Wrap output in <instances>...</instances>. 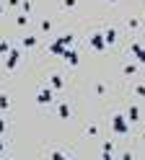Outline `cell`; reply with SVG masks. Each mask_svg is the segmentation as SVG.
I'll use <instances>...</instances> for the list:
<instances>
[{
	"label": "cell",
	"instance_id": "e0dca14e",
	"mask_svg": "<svg viewBox=\"0 0 145 160\" xmlns=\"http://www.w3.org/2000/svg\"><path fill=\"white\" fill-rule=\"evenodd\" d=\"M135 70H137V65H124V75H135Z\"/></svg>",
	"mask_w": 145,
	"mask_h": 160
},
{
	"label": "cell",
	"instance_id": "ba28073f",
	"mask_svg": "<svg viewBox=\"0 0 145 160\" xmlns=\"http://www.w3.org/2000/svg\"><path fill=\"white\" fill-rule=\"evenodd\" d=\"M127 122H140V108L137 106H130L127 108Z\"/></svg>",
	"mask_w": 145,
	"mask_h": 160
},
{
	"label": "cell",
	"instance_id": "52a82bcc",
	"mask_svg": "<svg viewBox=\"0 0 145 160\" xmlns=\"http://www.w3.org/2000/svg\"><path fill=\"white\" fill-rule=\"evenodd\" d=\"M132 54L137 57V62H142V65H145V47H140V44H132Z\"/></svg>",
	"mask_w": 145,
	"mask_h": 160
},
{
	"label": "cell",
	"instance_id": "cb8c5ba5",
	"mask_svg": "<svg viewBox=\"0 0 145 160\" xmlns=\"http://www.w3.org/2000/svg\"><path fill=\"white\" fill-rule=\"evenodd\" d=\"M75 3H78V0H62V5H65V8H75Z\"/></svg>",
	"mask_w": 145,
	"mask_h": 160
},
{
	"label": "cell",
	"instance_id": "44dd1931",
	"mask_svg": "<svg viewBox=\"0 0 145 160\" xmlns=\"http://www.w3.org/2000/svg\"><path fill=\"white\" fill-rule=\"evenodd\" d=\"M135 93H137L140 98H145V85H135Z\"/></svg>",
	"mask_w": 145,
	"mask_h": 160
},
{
	"label": "cell",
	"instance_id": "83f0119b",
	"mask_svg": "<svg viewBox=\"0 0 145 160\" xmlns=\"http://www.w3.org/2000/svg\"><path fill=\"white\" fill-rule=\"evenodd\" d=\"M0 16H3V5H0Z\"/></svg>",
	"mask_w": 145,
	"mask_h": 160
},
{
	"label": "cell",
	"instance_id": "8fae6325",
	"mask_svg": "<svg viewBox=\"0 0 145 160\" xmlns=\"http://www.w3.org/2000/svg\"><path fill=\"white\" fill-rule=\"evenodd\" d=\"M10 108V101H8V96L5 93H0V111H8Z\"/></svg>",
	"mask_w": 145,
	"mask_h": 160
},
{
	"label": "cell",
	"instance_id": "603a6c76",
	"mask_svg": "<svg viewBox=\"0 0 145 160\" xmlns=\"http://www.w3.org/2000/svg\"><path fill=\"white\" fill-rule=\"evenodd\" d=\"M52 160H67V158L62 155V152H57V150H55V152H52Z\"/></svg>",
	"mask_w": 145,
	"mask_h": 160
},
{
	"label": "cell",
	"instance_id": "5b68a950",
	"mask_svg": "<svg viewBox=\"0 0 145 160\" xmlns=\"http://www.w3.org/2000/svg\"><path fill=\"white\" fill-rule=\"evenodd\" d=\"M62 59H65L67 65H72V67H75V65L80 62V57H78V52H75V49H65V54H62Z\"/></svg>",
	"mask_w": 145,
	"mask_h": 160
},
{
	"label": "cell",
	"instance_id": "d6986e66",
	"mask_svg": "<svg viewBox=\"0 0 145 160\" xmlns=\"http://www.w3.org/2000/svg\"><path fill=\"white\" fill-rule=\"evenodd\" d=\"M86 132H88V134H91V137H96V134H99V127H96V124H91V127H88V129H86Z\"/></svg>",
	"mask_w": 145,
	"mask_h": 160
},
{
	"label": "cell",
	"instance_id": "7c38bea8",
	"mask_svg": "<svg viewBox=\"0 0 145 160\" xmlns=\"http://www.w3.org/2000/svg\"><path fill=\"white\" fill-rule=\"evenodd\" d=\"M62 88V78L60 75H52V91H60Z\"/></svg>",
	"mask_w": 145,
	"mask_h": 160
},
{
	"label": "cell",
	"instance_id": "ac0fdd59",
	"mask_svg": "<svg viewBox=\"0 0 145 160\" xmlns=\"http://www.w3.org/2000/svg\"><path fill=\"white\" fill-rule=\"evenodd\" d=\"M10 52V44L8 42H0V54H8Z\"/></svg>",
	"mask_w": 145,
	"mask_h": 160
},
{
	"label": "cell",
	"instance_id": "f546056e",
	"mask_svg": "<svg viewBox=\"0 0 145 160\" xmlns=\"http://www.w3.org/2000/svg\"><path fill=\"white\" fill-rule=\"evenodd\" d=\"M0 160H3V158H0Z\"/></svg>",
	"mask_w": 145,
	"mask_h": 160
},
{
	"label": "cell",
	"instance_id": "484cf974",
	"mask_svg": "<svg viewBox=\"0 0 145 160\" xmlns=\"http://www.w3.org/2000/svg\"><path fill=\"white\" fill-rule=\"evenodd\" d=\"M122 160H132V152H124V158Z\"/></svg>",
	"mask_w": 145,
	"mask_h": 160
},
{
	"label": "cell",
	"instance_id": "5bb4252c",
	"mask_svg": "<svg viewBox=\"0 0 145 160\" xmlns=\"http://www.w3.org/2000/svg\"><path fill=\"white\" fill-rule=\"evenodd\" d=\"M21 11H24L26 16L31 13V0H24V3H21Z\"/></svg>",
	"mask_w": 145,
	"mask_h": 160
},
{
	"label": "cell",
	"instance_id": "ffe728a7",
	"mask_svg": "<svg viewBox=\"0 0 145 160\" xmlns=\"http://www.w3.org/2000/svg\"><path fill=\"white\" fill-rule=\"evenodd\" d=\"M127 26H130V28H140V21H137V18H130Z\"/></svg>",
	"mask_w": 145,
	"mask_h": 160
},
{
	"label": "cell",
	"instance_id": "2e32d148",
	"mask_svg": "<svg viewBox=\"0 0 145 160\" xmlns=\"http://www.w3.org/2000/svg\"><path fill=\"white\" fill-rule=\"evenodd\" d=\"M41 31H52V21H49V18H44V21H41Z\"/></svg>",
	"mask_w": 145,
	"mask_h": 160
},
{
	"label": "cell",
	"instance_id": "6da1fadb",
	"mask_svg": "<svg viewBox=\"0 0 145 160\" xmlns=\"http://www.w3.org/2000/svg\"><path fill=\"white\" fill-rule=\"evenodd\" d=\"M72 42H75V36H72V34H65V36H60L57 42H52V44H49V52H52V54H57V57H62V54H65V49H67Z\"/></svg>",
	"mask_w": 145,
	"mask_h": 160
},
{
	"label": "cell",
	"instance_id": "4316f807",
	"mask_svg": "<svg viewBox=\"0 0 145 160\" xmlns=\"http://www.w3.org/2000/svg\"><path fill=\"white\" fill-rule=\"evenodd\" d=\"M3 150H5V142H3V137H0V152H3Z\"/></svg>",
	"mask_w": 145,
	"mask_h": 160
},
{
	"label": "cell",
	"instance_id": "7402d4cb",
	"mask_svg": "<svg viewBox=\"0 0 145 160\" xmlns=\"http://www.w3.org/2000/svg\"><path fill=\"white\" fill-rule=\"evenodd\" d=\"M96 93H99V96H104V93H106V85L99 83V85H96Z\"/></svg>",
	"mask_w": 145,
	"mask_h": 160
},
{
	"label": "cell",
	"instance_id": "f1b7e54d",
	"mask_svg": "<svg viewBox=\"0 0 145 160\" xmlns=\"http://www.w3.org/2000/svg\"><path fill=\"white\" fill-rule=\"evenodd\" d=\"M111 3H117V0H111Z\"/></svg>",
	"mask_w": 145,
	"mask_h": 160
},
{
	"label": "cell",
	"instance_id": "30bf717a",
	"mask_svg": "<svg viewBox=\"0 0 145 160\" xmlns=\"http://www.w3.org/2000/svg\"><path fill=\"white\" fill-rule=\"evenodd\" d=\"M57 114H60V119H70V106H67V103H60Z\"/></svg>",
	"mask_w": 145,
	"mask_h": 160
},
{
	"label": "cell",
	"instance_id": "3957f363",
	"mask_svg": "<svg viewBox=\"0 0 145 160\" xmlns=\"http://www.w3.org/2000/svg\"><path fill=\"white\" fill-rule=\"evenodd\" d=\"M18 57H21V52H18V49H10V52L5 54V67H8V70H16Z\"/></svg>",
	"mask_w": 145,
	"mask_h": 160
},
{
	"label": "cell",
	"instance_id": "d4e9b609",
	"mask_svg": "<svg viewBox=\"0 0 145 160\" xmlns=\"http://www.w3.org/2000/svg\"><path fill=\"white\" fill-rule=\"evenodd\" d=\"M5 134V119H0V137Z\"/></svg>",
	"mask_w": 145,
	"mask_h": 160
},
{
	"label": "cell",
	"instance_id": "7a4b0ae2",
	"mask_svg": "<svg viewBox=\"0 0 145 160\" xmlns=\"http://www.w3.org/2000/svg\"><path fill=\"white\" fill-rule=\"evenodd\" d=\"M111 127H114V132H117V134H127V116L117 114V116L111 119Z\"/></svg>",
	"mask_w": 145,
	"mask_h": 160
},
{
	"label": "cell",
	"instance_id": "4fadbf2b",
	"mask_svg": "<svg viewBox=\"0 0 145 160\" xmlns=\"http://www.w3.org/2000/svg\"><path fill=\"white\" fill-rule=\"evenodd\" d=\"M24 47H26V49L36 47V36H24Z\"/></svg>",
	"mask_w": 145,
	"mask_h": 160
},
{
	"label": "cell",
	"instance_id": "8992f818",
	"mask_svg": "<svg viewBox=\"0 0 145 160\" xmlns=\"http://www.w3.org/2000/svg\"><path fill=\"white\" fill-rule=\"evenodd\" d=\"M52 98H55V91H52V88H44V91L39 93V98H36V101H39L41 106H47V103H52Z\"/></svg>",
	"mask_w": 145,
	"mask_h": 160
},
{
	"label": "cell",
	"instance_id": "9a60e30c",
	"mask_svg": "<svg viewBox=\"0 0 145 160\" xmlns=\"http://www.w3.org/2000/svg\"><path fill=\"white\" fill-rule=\"evenodd\" d=\"M16 23H18V26H26V23H29V16H26V13H21V16L16 18Z\"/></svg>",
	"mask_w": 145,
	"mask_h": 160
},
{
	"label": "cell",
	"instance_id": "9c48e42d",
	"mask_svg": "<svg viewBox=\"0 0 145 160\" xmlns=\"http://www.w3.org/2000/svg\"><path fill=\"white\" fill-rule=\"evenodd\" d=\"M104 42H106V47L114 44V42H117V31H114V28H106V34H104Z\"/></svg>",
	"mask_w": 145,
	"mask_h": 160
},
{
	"label": "cell",
	"instance_id": "277c9868",
	"mask_svg": "<svg viewBox=\"0 0 145 160\" xmlns=\"http://www.w3.org/2000/svg\"><path fill=\"white\" fill-rule=\"evenodd\" d=\"M91 47L96 49V52H104V49H106V42H104V34H93V36H91Z\"/></svg>",
	"mask_w": 145,
	"mask_h": 160
}]
</instances>
